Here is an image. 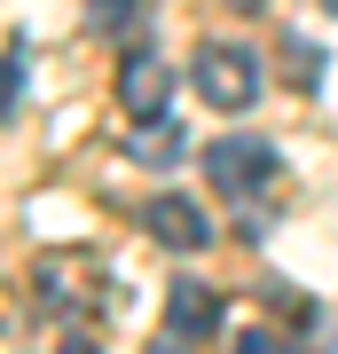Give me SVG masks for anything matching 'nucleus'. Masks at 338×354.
Instances as JSON below:
<instances>
[{"label": "nucleus", "instance_id": "obj_1", "mask_svg": "<svg viewBox=\"0 0 338 354\" xmlns=\"http://www.w3.org/2000/svg\"><path fill=\"white\" fill-rule=\"evenodd\" d=\"M189 79H197V95L213 111H252L260 102V64H252V48H236V39H205Z\"/></svg>", "mask_w": 338, "mask_h": 354}, {"label": "nucleus", "instance_id": "obj_2", "mask_svg": "<svg viewBox=\"0 0 338 354\" xmlns=\"http://www.w3.org/2000/svg\"><path fill=\"white\" fill-rule=\"evenodd\" d=\"M205 174H213V189H228V197L267 189V181H276V150H267V142H252V134L213 142V150H205Z\"/></svg>", "mask_w": 338, "mask_h": 354}, {"label": "nucleus", "instance_id": "obj_3", "mask_svg": "<svg viewBox=\"0 0 338 354\" xmlns=\"http://www.w3.org/2000/svg\"><path fill=\"white\" fill-rule=\"evenodd\" d=\"M118 102L134 118H165V102H173V71H165V55H150V48H134L118 64Z\"/></svg>", "mask_w": 338, "mask_h": 354}, {"label": "nucleus", "instance_id": "obj_4", "mask_svg": "<svg viewBox=\"0 0 338 354\" xmlns=\"http://www.w3.org/2000/svg\"><path fill=\"white\" fill-rule=\"evenodd\" d=\"M165 330H173V339H213L220 330V291L197 283V276H181L173 291H165Z\"/></svg>", "mask_w": 338, "mask_h": 354}, {"label": "nucleus", "instance_id": "obj_5", "mask_svg": "<svg viewBox=\"0 0 338 354\" xmlns=\"http://www.w3.org/2000/svg\"><path fill=\"white\" fill-rule=\"evenodd\" d=\"M142 228H150L158 244H173V252H205V244H213V221H205L189 197H158L150 213H142Z\"/></svg>", "mask_w": 338, "mask_h": 354}, {"label": "nucleus", "instance_id": "obj_6", "mask_svg": "<svg viewBox=\"0 0 338 354\" xmlns=\"http://www.w3.org/2000/svg\"><path fill=\"white\" fill-rule=\"evenodd\" d=\"M181 150H189V142L165 127V118H150V127L134 134V158H142V165H181Z\"/></svg>", "mask_w": 338, "mask_h": 354}, {"label": "nucleus", "instance_id": "obj_7", "mask_svg": "<svg viewBox=\"0 0 338 354\" xmlns=\"http://www.w3.org/2000/svg\"><path fill=\"white\" fill-rule=\"evenodd\" d=\"M87 16H95L102 32H134L142 24V0H87Z\"/></svg>", "mask_w": 338, "mask_h": 354}, {"label": "nucleus", "instance_id": "obj_8", "mask_svg": "<svg viewBox=\"0 0 338 354\" xmlns=\"http://www.w3.org/2000/svg\"><path fill=\"white\" fill-rule=\"evenodd\" d=\"M24 102V32H8V111Z\"/></svg>", "mask_w": 338, "mask_h": 354}, {"label": "nucleus", "instance_id": "obj_9", "mask_svg": "<svg viewBox=\"0 0 338 354\" xmlns=\"http://www.w3.org/2000/svg\"><path fill=\"white\" fill-rule=\"evenodd\" d=\"M283 55H291V71H299V87H314V79H323V55H314V48H307V39H291V48H283Z\"/></svg>", "mask_w": 338, "mask_h": 354}, {"label": "nucleus", "instance_id": "obj_10", "mask_svg": "<svg viewBox=\"0 0 338 354\" xmlns=\"http://www.w3.org/2000/svg\"><path fill=\"white\" fill-rule=\"evenodd\" d=\"M228 354H283V346H276V339H267V330H244V339H236V346H228Z\"/></svg>", "mask_w": 338, "mask_h": 354}, {"label": "nucleus", "instance_id": "obj_11", "mask_svg": "<svg viewBox=\"0 0 338 354\" xmlns=\"http://www.w3.org/2000/svg\"><path fill=\"white\" fill-rule=\"evenodd\" d=\"M63 354H102V346H95V339H71V346H63Z\"/></svg>", "mask_w": 338, "mask_h": 354}, {"label": "nucleus", "instance_id": "obj_12", "mask_svg": "<svg viewBox=\"0 0 338 354\" xmlns=\"http://www.w3.org/2000/svg\"><path fill=\"white\" fill-rule=\"evenodd\" d=\"M228 8H260V0H228Z\"/></svg>", "mask_w": 338, "mask_h": 354}, {"label": "nucleus", "instance_id": "obj_13", "mask_svg": "<svg viewBox=\"0 0 338 354\" xmlns=\"http://www.w3.org/2000/svg\"><path fill=\"white\" fill-rule=\"evenodd\" d=\"M150 354H173V346H150Z\"/></svg>", "mask_w": 338, "mask_h": 354}]
</instances>
